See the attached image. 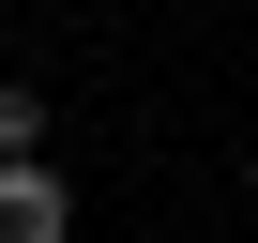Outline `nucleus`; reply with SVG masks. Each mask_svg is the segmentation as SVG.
<instances>
[{
  "label": "nucleus",
  "instance_id": "nucleus-1",
  "mask_svg": "<svg viewBox=\"0 0 258 243\" xmlns=\"http://www.w3.org/2000/svg\"><path fill=\"white\" fill-rule=\"evenodd\" d=\"M0 243H76V198H61V167H0Z\"/></svg>",
  "mask_w": 258,
  "mask_h": 243
},
{
  "label": "nucleus",
  "instance_id": "nucleus-2",
  "mask_svg": "<svg viewBox=\"0 0 258 243\" xmlns=\"http://www.w3.org/2000/svg\"><path fill=\"white\" fill-rule=\"evenodd\" d=\"M0 167H46V91L0 76Z\"/></svg>",
  "mask_w": 258,
  "mask_h": 243
}]
</instances>
